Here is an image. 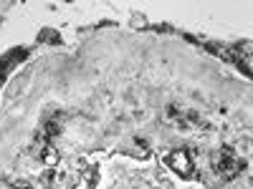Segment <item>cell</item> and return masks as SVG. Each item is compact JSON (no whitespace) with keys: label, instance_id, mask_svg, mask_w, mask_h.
I'll use <instances>...</instances> for the list:
<instances>
[{"label":"cell","instance_id":"6da1fadb","mask_svg":"<svg viewBox=\"0 0 253 189\" xmlns=\"http://www.w3.org/2000/svg\"><path fill=\"white\" fill-rule=\"evenodd\" d=\"M172 166L180 174H187L190 172V159H185V154H172Z\"/></svg>","mask_w":253,"mask_h":189}]
</instances>
